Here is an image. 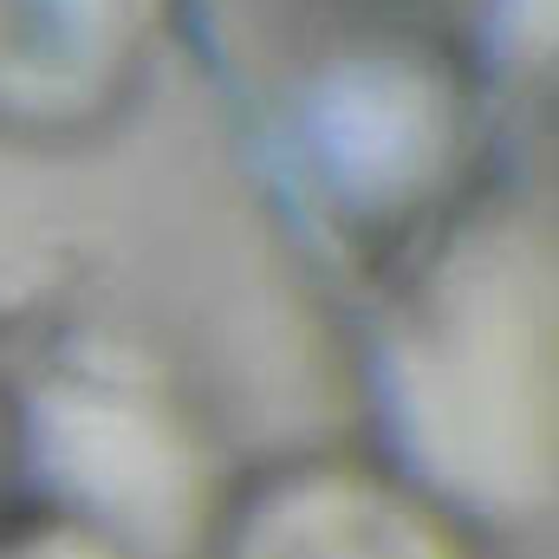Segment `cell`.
Here are the masks:
<instances>
[{
    "instance_id": "6da1fadb",
    "label": "cell",
    "mask_w": 559,
    "mask_h": 559,
    "mask_svg": "<svg viewBox=\"0 0 559 559\" xmlns=\"http://www.w3.org/2000/svg\"><path fill=\"white\" fill-rule=\"evenodd\" d=\"M358 286V411L384 468L488 547L559 521V215L488 182Z\"/></svg>"
},
{
    "instance_id": "7a4b0ae2",
    "label": "cell",
    "mask_w": 559,
    "mask_h": 559,
    "mask_svg": "<svg viewBox=\"0 0 559 559\" xmlns=\"http://www.w3.org/2000/svg\"><path fill=\"white\" fill-rule=\"evenodd\" d=\"M13 501L59 508L143 559H189L228 475L176 378L111 332L7 358Z\"/></svg>"
},
{
    "instance_id": "3957f363",
    "label": "cell",
    "mask_w": 559,
    "mask_h": 559,
    "mask_svg": "<svg viewBox=\"0 0 559 559\" xmlns=\"http://www.w3.org/2000/svg\"><path fill=\"white\" fill-rule=\"evenodd\" d=\"M189 559H495L371 449H286L235 468Z\"/></svg>"
},
{
    "instance_id": "277c9868",
    "label": "cell",
    "mask_w": 559,
    "mask_h": 559,
    "mask_svg": "<svg viewBox=\"0 0 559 559\" xmlns=\"http://www.w3.org/2000/svg\"><path fill=\"white\" fill-rule=\"evenodd\" d=\"M138 0H0V131L79 138L138 72Z\"/></svg>"
},
{
    "instance_id": "5b68a950",
    "label": "cell",
    "mask_w": 559,
    "mask_h": 559,
    "mask_svg": "<svg viewBox=\"0 0 559 559\" xmlns=\"http://www.w3.org/2000/svg\"><path fill=\"white\" fill-rule=\"evenodd\" d=\"M0 559H143L124 540L39 508V501H0Z\"/></svg>"
},
{
    "instance_id": "8992f818",
    "label": "cell",
    "mask_w": 559,
    "mask_h": 559,
    "mask_svg": "<svg viewBox=\"0 0 559 559\" xmlns=\"http://www.w3.org/2000/svg\"><path fill=\"white\" fill-rule=\"evenodd\" d=\"M0 501H13V397H7V352H0Z\"/></svg>"
}]
</instances>
